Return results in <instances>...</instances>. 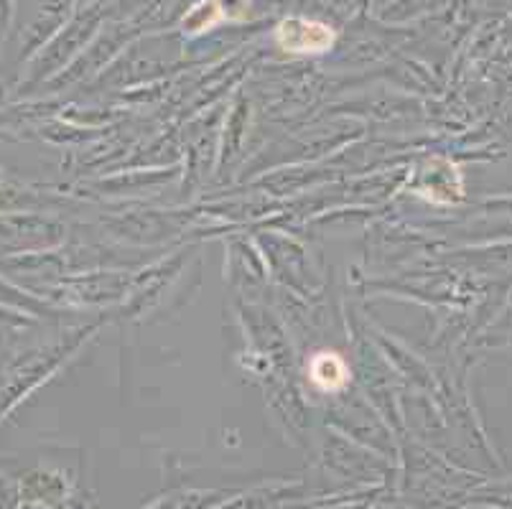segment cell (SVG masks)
I'll list each match as a JSON object with an SVG mask.
<instances>
[{
    "label": "cell",
    "mask_w": 512,
    "mask_h": 509,
    "mask_svg": "<svg viewBox=\"0 0 512 509\" xmlns=\"http://www.w3.org/2000/svg\"><path fill=\"white\" fill-rule=\"evenodd\" d=\"M273 41L281 51L293 56L327 54L337 44V31L327 21L309 16H288L273 31Z\"/></svg>",
    "instance_id": "obj_1"
},
{
    "label": "cell",
    "mask_w": 512,
    "mask_h": 509,
    "mask_svg": "<svg viewBox=\"0 0 512 509\" xmlns=\"http://www.w3.org/2000/svg\"><path fill=\"white\" fill-rule=\"evenodd\" d=\"M250 0H202L192 11L186 13L181 28L184 34L199 36L227 21H242L248 16Z\"/></svg>",
    "instance_id": "obj_2"
},
{
    "label": "cell",
    "mask_w": 512,
    "mask_h": 509,
    "mask_svg": "<svg viewBox=\"0 0 512 509\" xmlns=\"http://www.w3.org/2000/svg\"><path fill=\"white\" fill-rule=\"evenodd\" d=\"M306 375H309L311 385L324 395L342 392L352 380L347 359L334 349H319L316 354H311L309 364H306Z\"/></svg>",
    "instance_id": "obj_3"
}]
</instances>
